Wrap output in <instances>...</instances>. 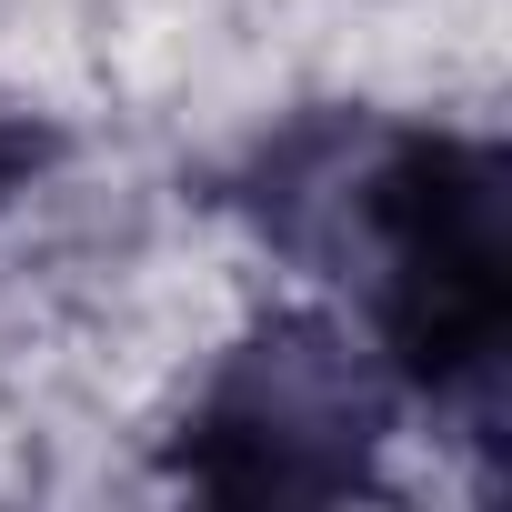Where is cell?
Listing matches in <instances>:
<instances>
[{"label": "cell", "instance_id": "7a4b0ae2", "mask_svg": "<svg viewBox=\"0 0 512 512\" xmlns=\"http://www.w3.org/2000/svg\"><path fill=\"white\" fill-rule=\"evenodd\" d=\"M392 402L402 382L382 342L342 332L332 312H272L181 412L171 472L211 502H352L382 482Z\"/></svg>", "mask_w": 512, "mask_h": 512}, {"label": "cell", "instance_id": "6da1fadb", "mask_svg": "<svg viewBox=\"0 0 512 512\" xmlns=\"http://www.w3.org/2000/svg\"><path fill=\"white\" fill-rule=\"evenodd\" d=\"M302 272L352 282L402 392L462 442H502L512 402V161L462 131L312 111L231 191Z\"/></svg>", "mask_w": 512, "mask_h": 512}]
</instances>
